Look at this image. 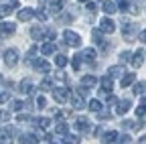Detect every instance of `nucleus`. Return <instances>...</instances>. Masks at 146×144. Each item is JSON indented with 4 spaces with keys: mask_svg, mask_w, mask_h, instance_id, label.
Segmentation results:
<instances>
[{
    "mask_svg": "<svg viewBox=\"0 0 146 144\" xmlns=\"http://www.w3.org/2000/svg\"><path fill=\"white\" fill-rule=\"evenodd\" d=\"M63 39H65V45H69V47H79L81 45V37L77 33H73V31H65Z\"/></svg>",
    "mask_w": 146,
    "mask_h": 144,
    "instance_id": "nucleus-1",
    "label": "nucleus"
},
{
    "mask_svg": "<svg viewBox=\"0 0 146 144\" xmlns=\"http://www.w3.org/2000/svg\"><path fill=\"white\" fill-rule=\"evenodd\" d=\"M4 63H6V67H16V63H18V51L16 49H6V53H4Z\"/></svg>",
    "mask_w": 146,
    "mask_h": 144,
    "instance_id": "nucleus-2",
    "label": "nucleus"
},
{
    "mask_svg": "<svg viewBox=\"0 0 146 144\" xmlns=\"http://www.w3.org/2000/svg\"><path fill=\"white\" fill-rule=\"evenodd\" d=\"M75 130H77V132H81V134L91 132V124H89V120H87L85 116H79V118L75 120Z\"/></svg>",
    "mask_w": 146,
    "mask_h": 144,
    "instance_id": "nucleus-3",
    "label": "nucleus"
},
{
    "mask_svg": "<svg viewBox=\"0 0 146 144\" xmlns=\"http://www.w3.org/2000/svg\"><path fill=\"white\" fill-rule=\"evenodd\" d=\"M69 96H71V94H69L67 87H53V98L57 100L59 104H65V102L69 100Z\"/></svg>",
    "mask_w": 146,
    "mask_h": 144,
    "instance_id": "nucleus-4",
    "label": "nucleus"
},
{
    "mask_svg": "<svg viewBox=\"0 0 146 144\" xmlns=\"http://www.w3.org/2000/svg\"><path fill=\"white\" fill-rule=\"evenodd\" d=\"M31 63H33V67L39 71V73H49L51 71V65L45 59H31Z\"/></svg>",
    "mask_w": 146,
    "mask_h": 144,
    "instance_id": "nucleus-5",
    "label": "nucleus"
},
{
    "mask_svg": "<svg viewBox=\"0 0 146 144\" xmlns=\"http://www.w3.org/2000/svg\"><path fill=\"white\" fill-rule=\"evenodd\" d=\"M69 100H71V106L75 108V110H83V108H85V100H83V96L77 94V92H75V94H71Z\"/></svg>",
    "mask_w": 146,
    "mask_h": 144,
    "instance_id": "nucleus-6",
    "label": "nucleus"
},
{
    "mask_svg": "<svg viewBox=\"0 0 146 144\" xmlns=\"http://www.w3.org/2000/svg\"><path fill=\"white\" fill-rule=\"evenodd\" d=\"M100 29H102V33H114L116 31V23L112 21V19H108V16H106V19H102L100 21Z\"/></svg>",
    "mask_w": 146,
    "mask_h": 144,
    "instance_id": "nucleus-7",
    "label": "nucleus"
},
{
    "mask_svg": "<svg viewBox=\"0 0 146 144\" xmlns=\"http://www.w3.org/2000/svg\"><path fill=\"white\" fill-rule=\"evenodd\" d=\"M118 108H116V114H120V116H124L128 110L132 108V102L128 100V98H124V100H118V104H116Z\"/></svg>",
    "mask_w": 146,
    "mask_h": 144,
    "instance_id": "nucleus-8",
    "label": "nucleus"
},
{
    "mask_svg": "<svg viewBox=\"0 0 146 144\" xmlns=\"http://www.w3.org/2000/svg\"><path fill=\"white\" fill-rule=\"evenodd\" d=\"M45 33H47V27H33L31 29V37L35 39V41H43L45 39Z\"/></svg>",
    "mask_w": 146,
    "mask_h": 144,
    "instance_id": "nucleus-9",
    "label": "nucleus"
},
{
    "mask_svg": "<svg viewBox=\"0 0 146 144\" xmlns=\"http://www.w3.org/2000/svg\"><path fill=\"white\" fill-rule=\"evenodd\" d=\"M116 6H118V10H122V12H136V6L130 2V0H116Z\"/></svg>",
    "mask_w": 146,
    "mask_h": 144,
    "instance_id": "nucleus-10",
    "label": "nucleus"
},
{
    "mask_svg": "<svg viewBox=\"0 0 146 144\" xmlns=\"http://www.w3.org/2000/svg\"><path fill=\"white\" fill-rule=\"evenodd\" d=\"M14 31H16V25L14 23H0V35L10 37V35H14Z\"/></svg>",
    "mask_w": 146,
    "mask_h": 144,
    "instance_id": "nucleus-11",
    "label": "nucleus"
},
{
    "mask_svg": "<svg viewBox=\"0 0 146 144\" xmlns=\"http://www.w3.org/2000/svg\"><path fill=\"white\" fill-rule=\"evenodd\" d=\"M18 142H23V144H36V142H41V138L33 134V132H27V134H21V140Z\"/></svg>",
    "mask_w": 146,
    "mask_h": 144,
    "instance_id": "nucleus-12",
    "label": "nucleus"
},
{
    "mask_svg": "<svg viewBox=\"0 0 146 144\" xmlns=\"http://www.w3.org/2000/svg\"><path fill=\"white\" fill-rule=\"evenodd\" d=\"M33 16H35V8H21L18 10V21H23V23L31 21Z\"/></svg>",
    "mask_w": 146,
    "mask_h": 144,
    "instance_id": "nucleus-13",
    "label": "nucleus"
},
{
    "mask_svg": "<svg viewBox=\"0 0 146 144\" xmlns=\"http://www.w3.org/2000/svg\"><path fill=\"white\" fill-rule=\"evenodd\" d=\"M130 63H132V67H136V69H138V67L144 63V53H142V51H136L134 55L130 57Z\"/></svg>",
    "mask_w": 146,
    "mask_h": 144,
    "instance_id": "nucleus-14",
    "label": "nucleus"
},
{
    "mask_svg": "<svg viewBox=\"0 0 146 144\" xmlns=\"http://www.w3.org/2000/svg\"><path fill=\"white\" fill-rule=\"evenodd\" d=\"M55 51H57V45H55L53 41H45V45L41 47V53H43V55H53Z\"/></svg>",
    "mask_w": 146,
    "mask_h": 144,
    "instance_id": "nucleus-15",
    "label": "nucleus"
},
{
    "mask_svg": "<svg viewBox=\"0 0 146 144\" xmlns=\"http://www.w3.org/2000/svg\"><path fill=\"white\" fill-rule=\"evenodd\" d=\"M96 59V49H83L81 51V61H87V63H91V61H94Z\"/></svg>",
    "mask_w": 146,
    "mask_h": 144,
    "instance_id": "nucleus-16",
    "label": "nucleus"
},
{
    "mask_svg": "<svg viewBox=\"0 0 146 144\" xmlns=\"http://www.w3.org/2000/svg\"><path fill=\"white\" fill-rule=\"evenodd\" d=\"M134 81H136V75H134V73H122L120 85H122V87H128V85H132Z\"/></svg>",
    "mask_w": 146,
    "mask_h": 144,
    "instance_id": "nucleus-17",
    "label": "nucleus"
},
{
    "mask_svg": "<svg viewBox=\"0 0 146 144\" xmlns=\"http://www.w3.org/2000/svg\"><path fill=\"white\" fill-rule=\"evenodd\" d=\"M104 12L106 14H114V12H118V6H116V2H112V0H104Z\"/></svg>",
    "mask_w": 146,
    "mask_h": 144,
    "instance_id": "nucleus-18",
    "label": "nucleus"
},
{
    "mask_svg": "<svg viewBox=\"0 0 146 144\" xmlns=\"http://www.w3.org/2000/svg\"><path fill=\"white\" fill-rule=\"evenodd\" d=\"M55 130H57V136H63V134L69 132V124H67L65 120H59L57 126H55Z\"/></svg>",
    "mask_w": 146,
    "mask_h": 144,
    "instance_id": "nucleus-19",
    "label": "nucleus"
},
{
    "mask_svg": "<svg viewBox=\"0 0 146 144\" xmlns=\"http://www.w3.org/2000/svg\"><path fill=\"white\" fill-rule=\"evenodd\" d=\"M122 73H126L122 65H114V67H110V69H108V75L112 77V79H114V77H120Z\"/></svg>",
    "mask_w": 146,
    "mask_h": 144,
    "instance_id": "nucleus-20",
    "label": "nucleus"
},
{
    "mask_svg": "<svg viewBox=\"0 0 146 144\" xmlns=\"http://www.w3.org/2000/svg\"><path fill=\"white\" fill-rule=\"evenodd\" d=\"M116 140H118V132H114V130H110V132H106L102 136V142H106V144H112Z\"/></svg>",
    "mask_w": 146,
    "mask_h": 144,
    "instance_id": "nucleus-21",
    "label": "nucleus"
},
{
    "mask_svg": "<svg viewBox=\"0 0 146 144\" xmlns=\"http://www.w3.org/2000/svg\"><path fill=\"white\" fill-rule=\"evenodd\" d=\"M81 85H85V87H94V85H98V77H96V75H83Z\"/></svg>",
    "mask_w": 146,
    "mask_h": 144,
    "instance_id": "nucleus-22",
    "label": "nucleus"
},
{
    "mask_svg": "<svg viewBox=\"0 0 146 144\" xmlns=\"http://www.w3.org/2000/svg\"><path fill=\"white\" fill-rule=\"evenodd\" d=\"M59 142H65V144H77V142H79V136H77V134H63V138H59Z\"/></svg>",
    "mask_w": 146,
    "mask_h": 144,
    "instance_id": "nucleus-23",
    "label": "nucleus"
},
{
    "mask_svg": "<svg viewBox=\"0 0 146 144\" xmlns=\"http://www.w3.org/2000/svg\"><path fill=\"white\" fill-rule=\"evenodd\" d=\"M21 92L23 94H35V87H33V83L29 79H23L21 81Z\"/></svg>",
    "mask_w": 146,
    "mask_h": 144,
    "instance_id": "nucleus-24",
    "label": "nucleus"
},
{
    "mask_svg": "<svg viewBox=\"0 0 146 144\" xmlns=\"http://www.w3.org/2000/svg\"><path fill=\"white\" fill-rule=\"evenodd\" d=\"M100 83H102L104 89H108V92H112V87H114V81H112V77H110V75H104V77L100 79Z\"/></svg>",
    "mask_w": 146,
    "mask_h": 144,
    "instance_id": "nucleus-25",
    "label": "nucleus"
},
{
    "mask_svg": "<svg viewBox=\"0 0 146 144\" xmlns=\"http://www.w3.org/2000/svg\"><path fill=\"white\" fill-rule=\"evenodd\" d=\"M21 110H25V102L10 100V112H21Z\"/></svg>",
    "mask_w": 146,
    "mask_h": 144,
    "instance_id": "nucleus-26",
    "label": "nucleus"
},
{
    "mask_svg": "<svg viewBox=\"0 0 146 144\" xmlns=\"http://www.w3.org/2000/svg\"><path fill=\"white\" fill-rule=\"evenodd\" d=\"M33 122H35L36 126H39L41 130H47L49 126H51V120H49V118H39V120H33Z\"/></svg>",
    "mask_w": 146,
    "mask_h": 144,
    "instance_id": "nucleus-27",
    "label": "nucleus"
},
{
    "mask_svg": "<svg viewBox=\"0 0 146 144\" xmlns=\"http://www.w3.org/2000/svg\"><path fill=\"white\" fill-rule=\"evenodd\" d=\"M144 92H146V81H136L134 83V94L136 96H142Z\"/></svg>",
    "mask_w": 146,
    "mask_h": 144,
    "instance_id": "nucleus-28",
    "label": "nucleus"
},
{
    "mask_svg": "<svg viewBox=\"0 0 146 144\" xmlns=\"http://www.w3.org/2000/svg\"><path fill=\"white\" fill-rule=\"evenodd\" d=\"M41 89H43V92H53V79L51 77H45L43 83H41Z\"/></svg>",
    "mask_w": 146,
    "mask_h": 144,
    "instance_id": "nucleus-29",
    "label": "nucleus"
},
{
    "mask_svg": "<svg viewBox=\"0 0 146 144\" xmlns=\"http://www.w3.org/2000/svg\"><path fill=\"white\" fill-rule=\"evenodd\" d=\"M87 108H89L91 112H100V110H102V102H100V100H91V102L87 104Z\"/></svg>",
    "mask_w": 146,
    "mask_h": 144,
    "instance_id": "nucleus-30",
    "label": "nucleus"
},
{
    "mask_svg": "<svg viewBox=\"0 0 146 144\" xmlns=\"http://www.w3.org/2000/svg\"><path fill=\"white\" fill-rule=\"evenodd\" d=\"M91 39H94V43H102L104 39H102V29H94V31H91Z\"/></svg>",
    "mask_w": 146,
    "mask_h": 144,
    "instance_id": "nucleus-31",
    "label": "nucleus"
},
{
    "mask_svg": "<svg viewBox=\"0 0 146 144\" xmlns=\"http://www.w3.org/2000/svg\"><path fill=\"white\" fill-rule=\"evenodd\" d=\"M55 65H57L59 69L65 67V65H67V57H65V55H57V57H55Z\"/></svg>",
    "mask_w": 146,
    "mask_h": 144,
    "instance_id": "nucleus-32",
    "label": "nucleus"
},
{
    "mask_svg": "<svg viewBox=\"0 0 146 144\" xmlns=\"http://www.w3.org/2000/svg\"><path fill=\"white\" fill-rule=\"evenodd\" d=\"M96 114H98L100 120H112V112H110V110H100V112H96Z\"/></svg>",
    "mask_w": 146,
    "mask_h": 144,
    "instance_id": "nucleus-33",
    "label": "nucleus"
},
{
    "mask_svg": "<svg viewBox=\"0 0 146 144\" xmlns=\"http://www.w3.org/2000/svg\"><path fill=\"white\" fill-rule=\"evenodd\" d=\"M71 67L75 69V71H77V69H81V55H75V57L71 59Z\"/></svg>",
    "mask_w": 146,
    "mask_h": 144,
    "instance_id": "nucleus-34",
    "label": "nucleus"
},
{
    "mask_svg": "<svg viewBox=\"0 0 146 144\" xmlns=\"http://www.w3.org/2000/svg\"><path fill=\"white\" fill-rule=\"evenodd\" d=\"M49 12H51V14H61V4L53 2V4L49 6Z\"/></svg>",
    "mask_w": 146,
    "mask_h": 144,
    "instance_id": "nucleus-35",
    "label": "nucleus"
},
{
    "mask_svg": "<svg viewBox=\"0 0 146 144\" xmlns=\"http://www.w3.org/2000/svg\"><path fill=\"white\" fill-rule=\"evenodd\" d=\"M36 51H39V47H36V45H33L31 49H29V53H27V57H25V61H31L33 57H35V53Z\"/></svg>",
    "mask_w": 146,
    "mask_h": 144,
    "instance_id": "nucleus-36",
    "label": "nucleus"
},
{
    "mask_svg": "<svg viewBox=\"0 0 146 144\" xmlns=\"http://www.w3.org/2000/svg\"><path fill=\"white\" fill-rule=\"evenodd\" d=\"M130 57H132L130 51H122V53H120V61H122V63H128V61H130Z\"/></svg>",
    "mask_w": 146,
    "mask_h": 144,
    "instance_id": "nucleus-37",
    "label": "nucleus"
},
{
    "mask_svg": "<svg viewBox=\"0 0 146 144\" xmlns=\"http://www.w3.org/2000/svg\"><path fill=\"white\" fill-rule=\"evenodd\" d=\"M10 14V4H4V6H0V19H4V16Z\"/></svg>",
    "mask_w": 146,
    "mask_h": 144,
    "instance_id": "nucleus-38",
    "label": "nucleus"
},
{
    "mask_svg": "<svg viewBox=\"0 0 146 144\" xmlns=\"http://www.w3.org/2000/svg\"><path fill=\"white\" fill-rule=\"evenodd\" d=\"M106 104H108V106H116V104H118V100H116V96H112V92L106 96Z\"/></svg>",
    "mask_w": 146,
    "mask_h": 144,
    "instance_id": "nucleus-39",
    "label": "nucleus"
},
{
    "mask_svg": "<svg viewBox=\"0 0 146 144\" xmlns=\"http://www.w3.org/2000/svg\"><path fill=\"white\" fill-rule=\"evenodd\" d=\"M134 124H136L134 120H124V122H122V128H124V130H132Z\"/></svg>",
    "mask_w": 146,
    "mask_h": 144,
    "instance_id": "nucleus-40",
    "label": "nucleus"
},
{
    "mask_svg": "<svg viewBox=\"0 0 146 144\" xmlns=\"http://www.w3.org/2000/svg\"><path fill=\"white\" fill-rule=\"evenodd\" d=\"M35 16H36V19H39L41 23L47 21V12H45V10H35Z\"/></svg>",
    "mask_w": 146,
    "mask_h": 144,
    "instance_id": "nucleus-41",
    "label": "nucleus"
},
{
    "mask_svg": "<svg viewBox=\"0 0 146 144\" xmlns=\"http://www.w3.org/2000/svg\"><path fill=\"white\" fill-rule=\"evenodd\" d=\"M55 39V31L53 29H47V33H45V39H43V43L45 41H53Z\"/></svg>",
    "mask_w": 146,
    "mask_h": 144,
    "instance_id": "nucleus-42",
    "label": "nucleus"
},
{
    "mask_svg": "<svg viewBox=\"0 0 146 144\" xmlns=\"http://www.w3.org/2000/svg\"><path fill=\"white\" fill-rule=\"evenodd\" d=\"M116 142H122V144H128V142H132V138L128 136V134H122V136H118V140Z\"/></svg>",
    "mask_w": 146,
    "mask_h": 144,
    "instance_id": "nucleus-43",
    "label": "nucleus"
},
{
    "mask_svg": "<svg viewBox=\"0 0 146 144\" xmlns=\"http://www.w3.org/2000/svg\"><path fill=\"white\" fill-rule=\"evenodd\" d=\"M0 120H10V110H0Z\"/></svg>",
    "mask_w": 146,
    "mask_h": 144,
    "instance_id": "nucleus-44",
    "label": "nucleus"
},
{
    "mask_svg": "<svg viewBox=\"0 0 146 144\" xmlns=\"http://www.w3.org/2000/svg\"><path fill=\"white\" fill-rule=\"evenodd\" d=\"M36 106H39V108H47V100H45V96H39V98H36Z\"/></svg>",
    "mask_w": 146,
    "mask_h": 144,
    "instance_id": "nucleus-45",
    "label": "nucleus"
},
{
    "mask_svg": "<svg viewBox=\"0 0 146 144\" xmlns=\"http://www.w3.org/2000/svg\"><path fill=\"white\" fill-rule=\"evenodd\" d=\"M85 4H87V10H89L91 14H94V12H96V8H98V6H96L94 2H91V0H87V2H85Z\"/></svg>",
    "mask_w": 146,
    "mask_h": 144,
    "instance_id": "nucleus-46",
    "label": "nucleus"
},
{
    "mask_svg": "<svg viewBox=\"0 0 146 144\" xmlns=\"http://www.w3.org/2000/svg\"><path fill=\"white\" fill-rule=\"evenodd\" d=\"M77 94H81V96H83V98H85V96H87V94H89V87H85V85H81V87H79V89H77Z\"/></svg>",
    "mask_w": 146,
    "mask_h": 144,
    "instance_id": "nucleus-47",
    "label": "nucleus"
},
{
    "mask_svg": "<svg viewBox=\"0 0 146 144\" xmlns=\"http://www.w3.org/2000/svg\"><path fill=\"white\" fill-rule=\"evenodd\" d=\"M16 120H18V122H29V120H31V116H29V114H18V118H16Z\"/></svg>",
    "mask_w": 146,
    "mask_h": 144,
    "instance_id": "nucleus-48",
    "label": "nucleus"
},
{
    "mask_svg": "<svg viewBox=\"0 0 146 144\" xmlns=\"http://www.w3.org/2000/svg\"><path fill=\"white\" fill-rule=\"evenodd\" d=\"M43 142H57V140H55L53 134H45V136H43Z\"/></svg>",
    "mask_w": 146,
    "mask_h": 144,
    "instance_id": "nucleus-49",
    "label": "nucleus"
},
{
    "mask_svg": "<svg viewBox=\"0 0 146 144\" xmlns=\"http://www.w3.org/2000/svg\"><path fill=\"white\" fill-rule=\"evenodd\" d=\"M144 114H146V108H142V106H138V108H136V116L140 118V116H144Z\"/></svg>",
    "mask_w": 146,
    "mask_h": 144,
    "instance_id": "nucleus-50",
    "label": "nucleus"
},
{
    "mask_svg": "<svg viewBox=\"0 0 146 144\" xmlns=\"http://www.w3.org/2000/svg\"><path fill=\"white\" fill-rule=\"evenodd\" d=\"M138 39H140L142 43H146V29H144V31H142V33L138 35Z\"/></svg>",
    "mask_w": 146,
    "mask_h": 144,
    "instance_id": "nucleus-51",
    "label": "nucleus"
},
{
    "mask_svg": "<svg viewBox=\"0 0 146 144\" xmlns=\"http://www.w3.org/2000/svg\"><path fill=\"white\" fill-rule=\"evenodd\" d=\"M140 106L146 108V96H144V94H142V98H140Z\"/></svg>",
    "mask_w": 146,
    "mask_h": 144,
    "instance_id": "nucleus-52",
    "label": "nucleus"
},
{
    "mask_svg": "<svg viewBox=\"0 0 146 144\" xmlns=\"http://www.w3.org/2000/svg\"><path fill=\"white\" fill-rule=\"evenodd\" d=\"M138 142H142V144H146V136H140V140Z\"/></svg>",
    "mask_w": 146,
    "mask_h": 144,
    "instance_id": "nucleus-53",
    "label": "nucleus"
},
{
    "mask_svg": "<svg viewBox=\"0 0 146 144\" xmlns=\"http://www.w3.org/2000/svg\"><path fill=\"white\" fill-rule=\"evenodd\" d=\"M47 2H49V0H39V4H41V6H43V4H47Z\"/></svg>",
    "mask_w": 146,
    "mask_h": 144,
    "instance_id": "nucleus-54",
    "label": "nucleus"
},
{
    "mask_svg": "<svg viewBox=\"0 0 146 144\" xmlns=\"http://www.w3.org/2000/svg\"><path fill=\"white\" fill-rule=\"evenodd\" d=\"M2 83H6V79H4L2 75H0V85H2Z\"/></svg>",
    "mask_w": 146,
    "mask_h": 144,
    "instance_id": "nucleus-55",
    "label": "nucleus"
},
{
    "mask_svg": "<svg viewBox=\"0 0 146 144\" xmlns=\"http://www.w3.org/2000/svg\"><path fill=\"white\" fill-rule=\"evenodd\" d=\"M79 2H87V0H79Z\"/></svg>",
    "mask_w": 146,
    "mask_h": 144,
    "instance_id": "nucleus-56",
    "label": "nucleus"
}]
</instances>
